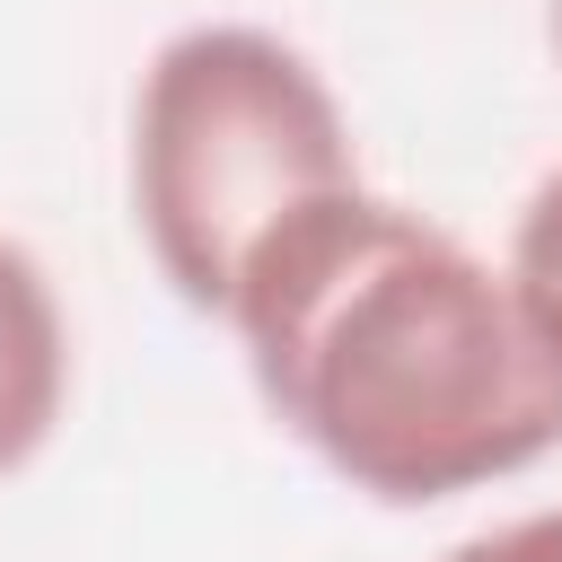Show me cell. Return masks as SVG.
<instances>
[{
	"label": "cell",
	"mask_w": 562,
	"mask_h": 562,
	"mask_svg": "<svg viewBox=\"0 0 562 562\" xmlns=\"http://www.w3.org/2000/svg\"><path fill=\"white\" fill-rule=\"evenodd\" d=\"M220 325H237L263 413L386 509L483 492L562 448V342L518 281L369 184L281 228Z\"/></svg>",
	"instance_id": "6da1fadb"
},
{
	"label": "cell",
	"mask_w": 562,
	"mask_h": 562,
	"mask_svg": "<svg viewBox=\"0 0 562 562\" xmlns=\"http://www.w3.org/2000/svg\"><path fill=\"white\" fill-rule=\"evenodd\" d=\"M553 53H562V0H553Z\"/></svg>",
	"instance_id": "8992f818"
},
{
	"label": "cell",
	"mask_w": 562,
	"mask_h": 562,
	"mask_svg": "<svg viewBox=\"0 0 562 562\" xmlns=\"http://www.w3.org/2000/svg\"><path fill=\"white\" fill-rule=\"evenodd\" d=\"M334 193H360V158L299 44L184 26L149 53L132 97V228L184 307L228 316L246 263Z\"/></svg>",
	"instance_id": "7a4b0ae2"
},
{
	"label": "cell",
	"mask_w": 562,
	"mask_h": 562,
	"mask_svg": "<svg viewBox=\"0 0 562 562\" xmlns=\"http://www.w3.org/2000/svg\"><path fill=\"white\" fill-rule=\"evenodd\" d=\"M448 562H562V509H536V518L483 527V536H465Z\"/></svg>",
	"instance_id": "5b68a950"
},
{
	"label": "cell",
	"mask_w": 562,
	"mask_h": 562,
	"mask_svg": "<svg viewBox=\"0 0 562 562\" xmlns=\"http://www.w3.org/2000/svg\"><path fill=\"white\" fill-rule=\"evenodd\" d=\"M70 404V325L44 281V263L0 237V483L44 457Z\"/></svg>",
	"instance_id": "3957f363"
},
{
	"label": "cell",
	"mask_w": 562,
	"mask_h": 562,
	"mask_svg": "<svg viewBox=\"0 0 562 562\" xmlns=\"http://www.w3.org/2000/svg\"><path fill=\"white\" fill-rule=\"evenodd\" d=\"M527 299V316L562 342V167L518 202V228H509V263H501Z\"/></svg>",
	"instance_id": "277c9868"
}]
</instances>
